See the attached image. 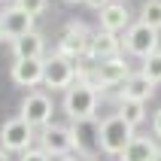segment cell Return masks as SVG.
<instances>
[{
    "label": "cell",
    "instance_id": "obj_1",
    "mask_svg": "<svg viewBox=\"0 0 161 161\" xmlns=\"http://www.w3.org/2000/svg\"><path fill=\"white\" fill-rule=\"evenodd\" d=\"M97 100H100V88L85 85V82H73L70 88L64 91V113L70 116V122L76 119H91L97 113Z\"/></svg>",
    "mask_w": 161,
    "mask_h": 161
},
{
    "label": "cell",
    "instance_id": "obj_2",
    "mask_svg": "<svg viewBox=\"0 0 161 161\" xmlns=\"http://www.w3.org/2000/svg\"><path fill=\"white\" fill-rule=\"evenodd\" d=\"M134 125L128 122L125 116H107L100 122V152L107 155H122L125 152V146L134 140Z\"/></svg>",
    "mask_w": 161,
    "mask_h": 161
},
{
    "label": "cell",
    "instance_id": "obj_3",
    "mask_svg": "<svg viewBox=\"0 0 161 161\" xmlns=\"http://www.w3.org/2000/svg\"><path fill=\"white\" fill-rule=\"evenodd\" d=\"M34 140H36L34 125L21 116L3 122V128H0V149H6V152H27Z\"/></svg>",
    "mask_w": 161,
    "mask_h": 161
},
{
    "label": "cell",
    "instance_id": "obj_4",
    "mask_svg": "<svg viewBox=\"0 0 161 161\" xmlns=\"http://www.w3.org/2000/svg\"><path fill=\"white\" fill-rule=\"evenodd\" d=\"M70 134H73V149L82 158H94L100 152V122L94 116L91 119H76L70 125Z\"/></svg>",
    "mask_w": 161,
    "mask_h": 161
},
{
    "label": "cell",
    "instance_id": "obj_5",
    "mask_svg": "<svg viewBox=\"0 0 161 161\" xmlns=\"http://www.w3.org/2000/svg\"><path fill=\"white\" fill-rule=\"evenodd\" d=\"M91 31L82 21H70L67 25V31H64L61 43H58V55H64V58H70L73 64L79 61V58H88V49H91Z\"/></svg>",
    "mask_w": 161,
    "mask_h": 161
},
{
    "label": "cell",
    "instance_id": "obj_6",
    "mask_svg": "<svg viewBox=\"0 0 161 161\" xmlns=\"http://www.w3.org/2000/svg\"><path fill=\"white\" fill-rule=\"evenodd\" d=\"M122 46H125L134 58H149L152 52H158V31L143 25V21H134V25L125 31Z\"/></svg>",
    "mask_w": 161,
    "mask_h": 161
},
{
    "label": "cell",
    "instance_id": "obj_7",
    "mask_svg": "<svg viewBox=\"0 0 161 161\" xmlns=\"http://www.w3.org/2000/svg\"><path fill=\"white\" fill-rule=\"evenodd\" d=\"M52 113H55V103L46 91H27L21 100V109H18V116L27 119L34 128H46L52 122Z\"/></svg>",
    "mask_w": 161,
    "mask_h": 161
},
{
    "label": "cell",
    "instance_id": "obj_8",
    "mask_svg": "<svg viewBox=\"0 0 161 161\" xmlns=\"http://www.w3.org/2000/svg\"><path fill=\"white\" fill-rule=\"evenodd\" d=\"M43 82L49 85L52 91H67L76 82V67H73L70 58H64V55L55 52L52 58H46V76Z\"/></svg>",
    "mask_w": 161,
    "mask_h": 161
},
{
    "label": "cell",
    "instance_id": "obj_9",
    "mask_svg": "<svg viewBox=\"0 0 161 161\" xmlns=\"http://www.w3.org/2000/svg\"><path fill=\"white\" fill-rule=\"evenodd\" d=\"M40 149L43 152H49L52 158H64V155H70L73 152V134H70V128H64V125H49L40 131Z\"/></svg>",
    "mask_w": 161,
    "mask_h": 161
},
{
    "label": "cell",
    "instance_id": "obj_10",
    "mask_svg": "<svg viewBox=\"0 0 161 161\" xmlns=\"http://www.w3.org/2000/svg\"><path fill=\"white\" fill-rule=\"evenodd\" d=\"M46 76V58H15L12 64V82L21 88H34Z\"/></svg>",
    "mask_w": 161,
    "mask_h": 161
},
{
    "label": "cell",
    "instance_id": "obj_11",
    "mask_svg": "<svg viewBox=\"0 0 161 161\" xmlns=\"http://www.w3.org/2000/svg\"><path fill=\"white\" fill-rule=\"evenodd\" d=\"M0 25H3V34L9 40H18V36H25V34L34 31V15H27L21 6H9L0 15Z\"/></svg>",
    "mask_w": 161,
    "mask_h": 161
},
{
    "label": "cell",
    "instance_id": "obj_12",
    "mask_svg": "<svg viewBox=\"0 0 161 161\" xmlns=\"http://www.w3.org/2000/svg\"><path fill=\"white\" fill-rule=\"evenodd\" d=\"M94 73H97V79L103 88H113V85H122V82L131 76V70H128V64L122 55H116V58H107V61H100L97 67H94Z\"/></svg>",
    "mask_w": 161,
    "mask_h": 161
},
{
    "label": "cell",
    "instance_id": "obj_13",
    "mask_svg": "<svg viewBox=\"0 0 161 161\" xmlns=\"http://www.w3.org/2000/svg\"><path fill=\"white\" fill-rule=\"evenodd\" d=\"M122 52V40L119 34H109V31H97V34L91 36V49H88V58L94 64L107 61V58H116Z\"/></svg>",
    "mask_w": 161,
    "mask_h": 161
},
{
    "label": "cell",
    "instance_id": "obj_14",
    "mask_svg": "<svg viewBox=\"0 0 161 161\" xmlns=\"http://www.w3.org/2000/svg\"><path fill=\"white\" fill-rule=\"evenodd\" d=\"M131 27V15H128V6L125 3H107V6L100 9V31H109V34H122Z\"/></svg>",
    "mask_w": 161,
    "mask_h": 161
},
{
    "label": "cell",
    "instance_id": "obj_15",
    "mask_svg": "<svg viewBox=\"0 0 161 161\" xmlns=\"http://www.w3.org/2000/svg\"><path fill=\"white\" fill-rule=\"evenodd\" d=\"M155 94V82L149 79V76H143V73H131L125 82H122V94H119V100H149Z\"/></svg>",
    "mask_w": 161,
    "mask_h": 161
},
{
    "label": "cell",
    "instance_id": "obj_16",
    "mask_svg": "<svg viewBox=\"0 0 161 161\" xmlns=\"http://www.w3.org/2000/svg\"><path fill=\"white\" fill-rule=\"evenodd\" d=\"M155 155H158V143H155V137L137 134L134 140L125 146V152L119 155V161H155Z\"/></svg>",
    "mask_w": 161,
    "mask_h": 161
},
{
    "label": "cell",
    "instance_id": "obj_17",
    "mask_svg": "<svg viewBox=\"0 0 161 161\" xmlns=\"http://www.w3.org/2000/svg\"><path fill=\"white\" fill-rule=\"evenodd\" d=\"M12 52H15V58H43L46 43H43V36L36 34V31H31V34L12 40Z\"/></svg>",
    "mask_w": 161,
    "mask_h": 161
},
{
    "label": "cell",
    "instance_id": "obj_18",
    "mask_svg": "<svg viewBox=\"0 0 161 161\" xmlns=\"http://www.w3.org/2000/svg\"><path fill=\"white\" fill-rule=\"evenodd\" d=\"M119 116H125L128 122L137 128V125L146 122V103L143 100H122V103H119Z\"/></svg>",
    "mask_w": 161,
    "mask_h": 161
},
{
    "label": "cell",
    "instance_id": "obj_19",
    "mask_svg": "<svg viewBox=\"0 0 161 161\" xmlns=\"http://www.w3.org/2000/svg\"><path fill=\"white\" fill-rule=\"evenodd\" d=\"M140 21L155 31H161V0H146L140 6Z\"/></svg>",
    "mask_w": 161,
    "mask_h": 161
},
{
    "label": "cell",
    "instance_id": "obj_20",
    "mask_svg": "<svg viewBox=\"0 0 161 161\" xmlns=\"http://www.w3.org/2000/svg\"><path fill=\"white\" fill-rule=\"evenodd\" d=\"M140 73H143V76H149L155 85L161 82V49H158V52H152L149 58H143V70H140Z\"/></svg>",
    "mask_w": 161,
    "mask_h": 161
},
{
    "label": "cell",
    "instance_id": "obj_21",
    "mask_svg": "<svg viewBox=\"0 0 161 161\" xmlns=\"http://www.w3.org/2000/svg\"><path fill=\"white\" fill-rule=\"evenodd\" d=\"M15 6H21L27 12V15H43L46 12V6H49V0H15Z\"/></svg>",
    "mask_w": 161,
    "mask_h": 161
},
{
    "label": "cell",
    "instance_id": "obj_22",
    "mask_svg": "<svg viewBox=\"0 0 161 161\" xmlns=\"http://www.w3.org/2000/svg\"><path fill=\"white\" fill-rule=\"evenodd\" d=\"M18 161H52V155L43 152V149H34V146H31L27 152H21V158H18Z\"/></svg>",
    "mask_w": 161,
    "mask_h": 161
},
{
    "label": "cell",
    "instance_id": "obj_23",
    "mask_svg": "<svg viewBox=\"0 0 161 161\" xmlns=\"http://www.w3.org/2000/svg\"><path fill=\"white\" fill-rule=\"evenodd\" d=\"M152 137H158V140H161V109L152 116Z\"/></svg>",
    "mask_w": 161,
    "mask_h": 161
},
{
    "label": "cell",
    "instance_id": "obj_24",
    "mask_svg": "<svg viewBox=\"0 0 161 161\" xmlns=\"http://www.w3.org/2000/svg\"><path fill=\"white\" fill-rule=\"evenodd\" d=\"M85 3H88L91 9H97V12H100V9L107 6V3H113V0H85Z\"/></svg>",
    "mask_w": 161,
    "mask_h": 161
},
{
    "label": "cell",
    "instance_id": "obj_25",
    "mask_svg": "<svg viewBox=\"0 0 161 161\" xmlns=\"http://www.w3.org/2000/svg\"><path fill=\"white\" fill-rule=\"evenodd\" d=\"M0 161H9V152H6V149H0Z\"/></svg>",
    "mask_w": 161,
    "mask_h": 161
},
{
    "label": "cell",
    "instance_id": "obj_26",
    "mask_svg": "<svg viewBox=\"0 0 161 161\" xmlns=\"http://www.w3.org/2000/svg\"><path fill=\"white\" fill-rule=\"evenodd\" d=\"M58 161H76V158H73V155H64V158H58Z\"/></svg>",
    "mask_w": 161,
    "mask_h": 161
},
{
    "label": "cell",
    "instance_id": "obj_27",
    "mask_svg": "<svg viewBox=\"0 0 161 161\" xmlns=\"http://www.w3.org/2000/svg\"><path fill=\"white\" fill-rule=\"evenodd\" d=\"M64 3H85V0H64Z\"/></svg>",
    "mask_w": 161,
    "mask_h": 161
},
{
    "label": "cell",
    "instance_id": "obj_28",
    "mask_svg": "<svg viewBox=\"0 0 161 161\" xmlns=\"http://www.w3.org/2000/svg\"><path fill=\"white\" fill-rule=\"evenodd\" d=\"M3 36H6V34H3V25H0V43H3Z\"/></svg>",
    "mask_w": 161,
    "mask_h": 161
},
{
    "label": "cell",
    "instance_id": "obj_29",
    "mask_svg": "<svg viewBox=\"0 0 161 161\" xmlns=\"http://www.w3.org/2000/svg\"><path fill=\"white\" fill-rule=\"evenodd\" d=\"M155 161H161V149H158V155H155Z\"/></svg>",
    "mask_w": 161,
    "mask_h": 161
}]
</instances>
